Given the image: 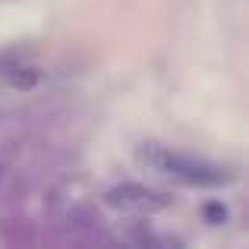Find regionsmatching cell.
Wrapping results in <instances>:
<instances>
[{
	"label": "cell",
	"mask_w": 249,
	"mask_h": 249,
	"mask_svg": "<svg viewBox=\"0 0 249 249\" xmlns=\"http://www.w3.org/2000/svg\"><path fill=\"white\" fill-rule=\"evenodd\" d=\"M139 161L161 174L174 177V180L186 183V186H227V183L237 180V174L221 164H212L205 158H196V155H186V152H174V148H164V145H155V142H145L139 145Z\"/></svg>",
	"instance_id": "obj_1"
},
{
	"label": "cell",
	"mask_w": 249,
	"mask_h": 249,
	"mask_svg": "<svg viewBox=\"0 0 249 249\" xmlns=\"http://www.w3.org/2000/svg\"><path fill=\"white\" fill-rule=\"evenodd\" d=\"M107 205L123 208V212H161V208L170 205V199L164 193H155V189H145L139 183H123V186H114L107 193Z\"/></svg>",
	"instance_id": "obj_2"
},
{
	"label": "cell",
	"mask_w": 249,
	"mask_h": 249,
	"mask_svg": "<svg viewBox=\"0 0 249 249\" xmlns=\"http://www.w3.org/2000/svg\"><path fill=\"white\" fill-rule=\"evenodd\" d=\"M6 82H10L13 89L29 91V89H35V85L41 82V73H38L35 67H16V70H10V73H6Z\"/></svg>",
	"instance_id": "obj_3"
},
{
	"label": "cell",
	"mask_w": 249,
	"mask_h": 249,
	"mask_svg": "<svg viewBox=\"0 0 249 249\" xmlns=\"http://www.w3.org/2000/svg\"><path fill=\"white\" fill-rule=\"evenodd\" d=\"M202 214H205V221H208L212 227H221V224H227V218H231L227 205H221V202H208V205L202 208Z\"/></svg>",
	"instance_id": "obj_4"
}]
</instances>
